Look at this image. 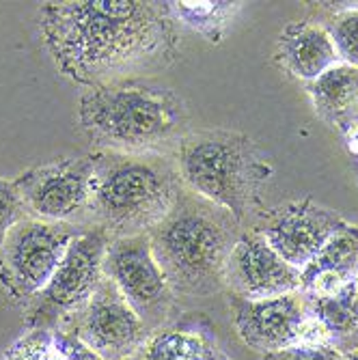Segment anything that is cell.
<instances>
[{
  "instance_id": "2e32d148",
  "label": "cell",
  "mask_w": 358,
  "mask_h": 360,
  "mask_svg": "<svg viewBox=\"0 0 358 360\" xmlns=\"http://www.w3.org/2000/svg\"><path fill=\"white\" fill-rule=\"evenodd\" d=\"M315 112L335 127L347 129L358 115V70L337 63L307 84Z\"/></svg>"
},
{
  "instance_id": "9a60e30c",
  "label": "cell",
  "mask_w": 358,
  "mask_h": 360,
  "mask_svg": "<svg viewBox=\"0 0 358 360\" xmlns=\"http://www.w3.org/2000/svg\"><path fill=\"white\" fill-rule=\"evenodd\" d=\"M276 63L307 84L341 63L328 30L315 22L287 24L276 41Z\"/></svg>"
},
{
  "instance_id": "44dd1931",
  "label": "cell",
  "mask_w": 358,
  "mask_h": 360,
  "mask_svg": "<svg viewBox=\"0 0 358 360\" xmlns=\"http://www.w3.org/2000/svg\"><path fill=\"white\" fill-rule=\"evenodd\" d=\"M326 30L335 44L339 60L358 70V7L337 13Z\"/></svg>"
},
{
  "instance_id": "5bb4252c",
  "label": "cell",
  "mask_w": 358,
  "mask_h": 360,
  "mask_svg": "<svg viewBox=\"0 0 358 360\" xmlns=\"http://www.w3.org/2000/svg\"><path fill=\"white\" fill-rule=\"evenodd\" d=\"M358 276V224L343 222L321 250L300 270V291L331 296Z\"/></svg>"
},
{
  "instance_id": "7402d4cb",
  "label": "cell",
  "mask_w": 358,
  "mask_h": 360,
  "mask_svg": "<svg viewBox=\"0 0 358 360\" xmlns=\"http://www.w3.org/2000/svg\"><path fill=\"white\" fill-rule=\"evenodd\" d=\"M184 360H231L216 343L207 323H199L197 317L184 321Z\"/></svg>"
},
{
  "instance_id": "d4e9b609",
  "label": "cell",
  "mask_w": 358,
  "mask_h": 360,
  "mask_svg": "<svg viewBox=\"0 0 358 360\" xmlns=\"http://www.w3.org/2000/svg\"><path fill=\"white\" fill-rule=\"evenodd\" d=\"M343 360H358V352H352V354H345Z\"/></svg>"
},
{
  "instance_id": "277c9868",
  "label": "cell",
  "mask_w": 358,
  "mask_h": 360,
  "mask_svg": "<svg viewBox=\"0 0 358 360\" xmlns=\"http://www.w3.org/2000/svg\"><path fill=\"white\" fill-rule=\"evenodd\" d=\"M240 226L224 210L181 192L173 212L147 233L175 298H210L224 289V264Z\"/></svg>"
},
{
  "instance_id": "603a6c76",
  "label": "cell",
  "mask_w": 358,
  "mask_h": 360,
  "mask_svg": "<svg viewBox=\"0 0 358 360\" xmlns=\"http://www.w3.org/2000/svg\"><path fill=\"white\" fill-rule=\"evenodd\" d=\"M26 218L30 216L26 212L22 194L15 186V179L0 177V246H3L11 229Z\"/></svg>"
},
{
  "instance_id": "d6986e66",
  "label": "cell",
  "mask_w": 358,
  "mask_h": 360,
  "mask_svg": "<svg viewBox=\"0 0 358 360\" xmlns=\"http://www.w3.org/2000/svg\"><path fill=\"white\" fill-rule=\"evenodd\" d=\"M167 9L177 24H184L190 30L203 35L207 41L218 44L242 9V3H229V0H171V3H167Z\"/></svg>"
},
{
  "instance_id": "ac0fdd59",
  "label": "cell",
  "mask_w": 358,
  "mask_h": 360,
  "mask_svg": "<svg viewBox=\"0 0 358 360\" xmlns=\"http://www.w3.org/2000/svg\"><path fill=\"white\" fill-rule=\"evenodd\" d=\"M0 360H102L68 328H26Z\"/></svg>"
},
{
  "instance_id": "8992f818",
  "label": "cell",
  "mask_w": 358,
  "mask_h": 360,
  "mask_svg": "<svg viewBox=\"0 0 358 360\" xmlns=\"http://www.w3.org/2000/svg\"><path fill=\"white\" fill-rule=\"evenodd\" d=\"M110 236L100 226H87L70 244L50 283L24 309L26 328H72L104 278V255Z\"/></svg>"
},
{
  "instance_id": "e0dca14e",
  "label": "cell",
  "mask_w": 358,
  "mask_h": 360,
  "mask_svg": "<svg viewBox=\"0 0 358 360\" xmlns=\"http://www.w3.org/2000/svg\"><path fill=\"white\" fill-rule=\"evenodd\" d=\"M309 313L319 321L331 347L339 354L358 352V289L356 281L331 296H307Z\"/></svg>"
},
{
  "instance_id": "9c48e42d",
  "label": "cell",
  "mask_w": 358,
  "mask_h": 360,
  "mask_svg": "<svg viewBox=\"0 0 358 360\" xmlns=\"http://www.w3.org/2000/svg\"><path fill=\"white\" fill-rule=\"evenodd\" d=\"M30 218L87 226L93 186V158L72 155L32 167L15 177Z\"/></svg>"
},
{
  "instance_id": "7a4b0ae2",
  "label": "cell",
  "mask_w": 358,
  "mask_h": 360,
  "mask_svg": "<svg viewBox=\"0 0 358 360\" xmlns=\"http://www.w3.org/2000/svg\"><path fill=\"white\" fill-rule=\"evenodd\" d=\"M87 226L115 240L149 233L177 205L184 184L173 153L95 151Z\"/></svg>"
},
{
  "instance_id": "3957f363",
  "label": "cell",
  "mask_w": 358,
  "mask_h": 360,
  "mask_svg": "<svg viewBox=\"0 0 358 360\" xmlns=\"http://www.w3.org/2000/svg\"><path fill=\"white\" fill-rule=\"evenodd\" d=\"M78 119L100 151L117 153H169L188 121L179 95L139 78L89 89L80 97Z\"/></svg>"
},
{
  "instance_id": "5b68a950",
  "label": "cell",
  "mask_w": 358,
  "mask_h": 360,
  "mask_svg": "<svg viewBox=\"0 0 358 360\" xmlns=\"http://www.w3.org/2000/svg\"><path fill=\"white\" fill-rule=\"evenodd\" d=\"M173 158L184 190L224 210L238 224L259 207V192L272 177V167L248 136L229 129L186 132Z\"/></svg>"
},
{
  "instance_id": "ba28073f",
  "label": "cell",
  "mask_w": 358,
  "mask_h": 360,
  "mask_svg": "<svg viewBox=\"0 0 358 360\" xmlns=\"http://www.w3.org/2000/svg\"><path fill=\"white\" fill-rule=\"evenodd\" d=\"M104 276L115 283L149 333L165 328L175 293L151 252L147 233L110 240L104 255Z\"/></svg>"
},
{
  "instance_id": "4fadbf2b",
  "label": "cell",
  "mask_w": 358,
  "mask_h": 360,
  "mask_svg": "<svg viewBox=\"0 0 358 360\" xmlns=\"http://www.w3.org/2000/svg\"><path fill=\"white\" fill-rule=\"evenodd\" d=\"M229 307L242 343L264 356L298 345L309 315L302 291L270 300H242L229 296Z\"/></svg>"
},
{
  "instance_id": "cb8c5ba5",
  "label": "cell",
  "mask_w": 358,
  "mask_h": 360,
  "mask_svg": "<svg viewBox=\"0 0 358 360\" xmlns=\"http://www.w3.org/2000/svg\"><path fill=\"white\" fill-rule=\"evenodd\" d=\"M264 360H343V354L328 345H291L287 349L266 354Z\"/></svg>"
},
{
  "instance_id": "8fae6325",
  "label": "cell",
  "mask_w": 358,
  "mask_h": 360,
  "mask_svg": "<svg viewBox=\"0 0 358 360\" xmlns=\"http://www.w3.org/2000/svg\"><path fill=\"white\" fill-rule=\"evenodd\" d=\"M70 330L102 360H132L151 335L106 276Z\"/></svg>"
},
{
  "instance_id": "30bf717a",
  "label": "cell",
  "mask_w": 358,
  "mask_h": 360,
  "mask_svg": "<svg viewBox=\"0 0 358 360\" xmlns=\"http://www.w3.org/2000/svg\"><path fill=\"white\" fill-rule=\"evenodd\" d=\"M345 220L313 199L259 212L250 233L262 238L283 261L302 270Z\"/></svg>"
},
{
  "instance_id": "484cf974",
  "label": "cell",
  "mask_w": 358,
  "mask_h": 360,
  "mask_svg": "<svg viewBox=\"0 0 358 360\" xmlns=\"http://www.w3.org/2000/svg\"><path fill=\"white\" fill-rule=\"evenodd\" d=\"M356 289H358V276H356Z\"/></svg>"
},
{
  "instance_id": "52a82bcc",
  "label": "cell",
  "mask_w": 358,
  "mask_h": 360,
  "mask_svg": "<svg viewBox=\"0 0 358 360\" xmlns=\"http://www.w3.org/2000/svg\"><path fill=\"white\" fill-rule=\"evenodd\" d=\"M87 226L26 218L0 246V289L15 304H28L50 283L70 244Z\"/></svg>"
},
{
  "instance_id": "7c38bea8",
  "label": "cell",
  "mask_w": 358,
  "mask_h": 360,
  "mask_svg": "<svg viewBox=\"0 0 358 360\" xmlns=\"http://www.w3.org/2000/svg\"><path fill=\"white\" fill-rule=\"evenodd\" d=\"M224 289L242 300H270L300 291V270L283 261L262 238L244 231L224 264Z\"/></svg>"
},
{
  "instance_id": "ffe728a7",
  "label": "cell",
  "mask_w": 358,
  "mask_h": 360,
  "mask_svg": "<svg viewBox=\"0 0 358 360\" xmlns=\"http://www.w3.org/2000/svg\"><path fill=\"white\" fill-rule=\"evenodd\" d=\"M184 323L165 326L151 333L132 360H184Z\"/></svg>"
},
{
  "instance_id": "6da1fadb",
  "label": "cell",
  "mask_w": 358,
  "mask_h": 360,
  "mask_svg": "<svg viewBox=\"0 0 358 360\" xmlns=\"http://www.w3.org/2000/svg\"><path fill=\"white\" fill-rule=\"evenodd\" d=\"M39 30L58 72L89 89L165 70L179 46L167 3L149 0L46 3Z\"/></svg>"
}]
</instances>
